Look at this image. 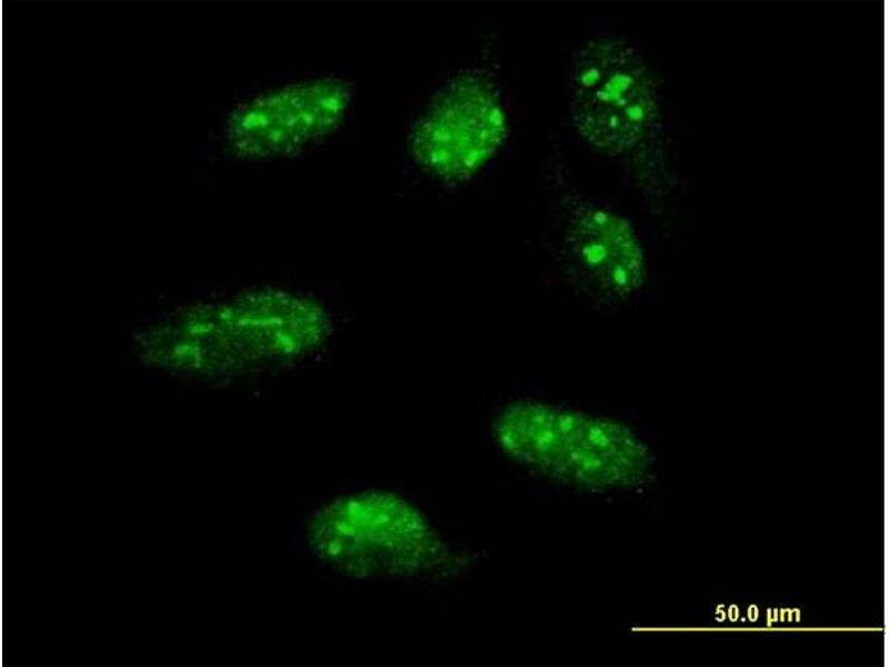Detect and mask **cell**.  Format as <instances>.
<instances>
[{
    "instance_id": "1",
    "label": "cell",
    "mask_w": 889,
    "mask_h": 667,
    "mask_svg": "<svg viewBox=\"0 0 889 667\" xmlns=\"http://www.w3.org/2000/svg\"><path fill=\"white\" fill-rule=\"evenodd\" d=\"M570 117L595 151L628 165L649 196L675 183L658 79L623 37L597 34L577 49L570 71Z\"/></svg>"
},
{
    "instance_id": "2",
    "label": "cell",
    "mask_w": 889,
    "mask_h": 667,
    "mask_svg": "<svg viewBox=\"0 0 889 667\" xmlns=\"http://www.w3.org/2000/svg\"><path fill=\"white\" fill-rule=\"evenodd\" d=\"M491 432L513 462L578 490L638 487L652 465L648 444L627 424L543 399L507 402L496 414Z\"/></svg>"
},
{
    "instance_id": "3",
    "label": "cell",
    "mask_w": 889,
    "mask_h": 667,
    "mask_svg": "<svg viewBox=\"0 0 889 667\" xmlns=\"http://www.w3.org/2000/svg\"><path fill=\"white\" fill-rule=\"evenodd\" d=\"M509 120L498 82L485 69L451 76L418 115L408 149L416 165L446 183L478 175L499 152Z\"/></svg>"
},
{
    "instance_id": "4",
    "label": "cell",
    "mask_w": 889,
    "mask_h": 667,
    "mask_svg": "<svg viewBox=\"0 0 889 667\" xmlns=\"http://www.w3.org/2000/svg\"><path fill=\"white\" fill-rule=\"evenodd\" d=\"M352 86L337 76L281 83L237 102L222 125L227 150L243 161L297 156L334 133L352 104Z\"/></svg>"
},
{
    "instance_id": "5",
    "label": "cell",
    "mask_w": 889,
    "mask_h": 667,
    "mask_svg": "<svg viewBox=\"0 0 889 667\" xmlns=\"http://www.w3.org/2000/svg\"><path fill=\"white\" fill-rule=\"evenodd\" d=\"M318 306L281 292L249 296L197 317L188 326L197 338L198 361L221 367L277 361L314 349L326 337Z\"/></svg>"
},
{
    "instance_id": "6",
    "label": "cell",
    "mask_w": 889,
    "mask_h": 667,
    "mask_svg": "<svg viewBox=\"0 0 889 667\" xmlns=\"http://www.w3.org/2000/svg\"><path fill=\"white\" fill-rule=\"evenodd\" d=\"M561 257L565 273L586 300L617 307L638 295L648 279V259L633 223L582 196L565 199Z\"/></svg>"
}]
</instances>
